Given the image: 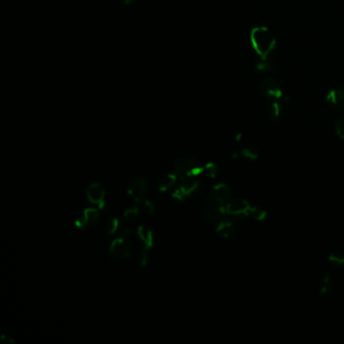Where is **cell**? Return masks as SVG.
I'll return each instance as SVG.
<instances>
[{
    "instance_id": "6da1fadb",
    "label": "cell",
    "mask_w": 344,
    "mask_h": 344,
    "mask_svg": "<svg viewBox=\"0 0 344 344\" xmlns=\"http://www.w3.org/2000/svg\"><path fill=\"white\" fill-rule=\"evenodd\" d=\"M250 43L256 54L262 58L272 55L276 48V37L268 28L256 27L250 32Z\"/></svg>"
},
{
    "instance_id": "7a4b0ae2",
    "label": "cell",
    "mask_w": 344,
    "mask_h": 344,
    "mask_svg": "<svg viewBox=\"0 0 344 344\" xmlns=\"http://www.w3.org/2000/svg\"><path fill=\"white\" fill-rule=\"evenodd\" d=\"M203 172L202 165L193 157H183L177 160L174 168V173L180 177H196Z\"/></svg>"
},
{
    "instance_id": "3957f363",
    "label": "cell",
    "mask_w": 344,
    "mask_h": 344,
    "mask_svg": "<svg viewBox=\"0 0 344 344\" xmlns=\"http://www.w3.org/2000/svg\"><path fill=\"white\" fill-rule=\"evenodd\" d=\"M224 205L216 203L211 197L205 199L200 206V216L205 222H213L225 216Z\"/></svg>"
},
{
    "instance_id": "277c9868",
    "label": "cell",
    "mask_w": 344,
    "mask_h": 344,
    "mask_svg": "<svg viewBox=\"0 0 344 344\" xmlns=\"http://www.w3.org/2000/svg\"><path fill=\"white\" fill-rule=\"evenodd\" d=\"M258 89L262 96H265L268 99H272L274 101L279 100L284 97V92L280 82L272 77H268L261 80L258 85Z\"/></svg>"
},
{
    "instance_id": "5b68a950",
    "label": "cell",
    "mask_w": 344,
    "mask_h": 344,
    "mask_svg": "<svg viewBox=\"0 0 344 344\" xmlns=\"http://www.w3.org/2000/svg\"><path fill=\"white\" fill-rule=\"evenodd\" d=\"M224 214L231 217H241L250 216L251 205L245 199H234L229 200L224 206Z\"/></svg>"
},
{
    "instance_id": "8992f818",
    "label": "cell",
    "mask_w": 344,
    "mask_h": 344,
    "mask_svg": "<svg viewBox=\"0 0 344 344\" xmlns=\"http://www.w3.org/2000/svg\"><path fill=\"white\" fill-rule=\"evenodd\" d=\"M199 187V182L194 179V177H180L178 189L173 193V198L179 201L184 200L189 195L194 193Z\"/></svg>"
},
{
    "instance_id": "52a82bcc",
    "label": "cell",
    "mask_w": 344,
    "mask_h": 344,
    "mask_svg": "<svg viewBox=\"0 0 344 344\" xmlns=\"http://www.w3.org/2000/svg\"><path fill=\"white\" fill-rule=\"evenodd\" d=\"M127 191L134 201L143 202L148 194L149 184L143 177H134L130 180Z\"/></svg>"
},
{
    "instance_id": "ba28073f",
    "label": "cell",
    "mask_w": 344,
    "mask_h": 344,
    "mask_svg": "<svg viewBox=\"0 0 344 344\" xmlns=\"http://www.w3.org/2000/svg\"><path fill=\"white\" fill-rule=\"evenodd\" d=\"M108 254L113 259H125L129 256L130 250L124 237L116 238L111 242L108 249Z\"/></svg>"
},
{
    "instance_id": "9c48e42d",
    "label": "cell",
    "mask_w": 344,
    "mask_h": 344,
    "mask_svg": "<svg viewBox=\"0 0 344 344\" xmlns=\"http://www.w3.org/2000/svg\"><path fill=\"white\" fill-rule=\"evenodd\" d=\"M99 218V211L95 208L85 209L76 219V225L81 229H88L95 225Z\"/></svg>"
},
{
    "instance_id": "30bf717a",
    "label": "cell",
    "mask_w": 344,
    "mask_h": 344,
    "mask_svg": "<svg viewBox=\"0 0 344 344\" xmlns=\"http://www.w3.org/2000/svg\"><path fill=\"white\" fill-rule=\"evenodd\" d=\"M86 195H87V198H88L89 202H91L92 204H97V205L100 206V208H103L102 206L104 204L105 190L99 183H97V182L91 183L87 187Z\"/></svg>"
},
{
    "instance_id": "8fae6325",
    "label": "cell",
    "mask_w": 344,
    "mask_h": 344,
    "mask_svg": "<svg viewBox=\"0 0 344 344\" xmlns=\"http://www.w3.org/2000/svg\"><path fill=\"white\" fill-rule=\"evenodd\" d=\"M210 197L220 205H225L231 197L230 188L224 183L217 184V185H215L214 187L212 188Z\"/></svg>"
},
{
    "instance_id": "7c38bea8",
    "label": "cell",
    "mask_w": 344,
    "mask_h": 344,
    "mask_svg": "<svg viewBox=\"0 0 344 344\" xmlns=\"http://www.w3.org/2000/svg\"><path fill=\"white\" fill-rule=\"evenodd\" d=\"M327 103L335 110L344 111V90L333 89L326 96Z\"/></svg>"
},
{
    "instance_id": "4fadbf2b",
    "label": "cell",
    "mask_w": 344,
    "mask_h": 344,
    "mask_svg": "<svg viewBox=\"0 0 344 344\" xmlns=\"http://www.w3.org/2000/svg\"><path fill=\"white\" fill-rule=\"evenodd\" d=\"M256 70L260 73H274L279 70V62L272 56L262 57L256 63Z\"/></svg>"
},
{
    "instance_id": "5bb4252c",
    "label": "cell",
    "mask_w": 344,
    "mask_h": 344,
    "mask_svg": "<svg viewBox=\"0 0 344 344\" xmlns=\"http://www.w3.org/2000/svg\"><path fill=\"white\" fill-rule=\"evenodd\" d=\"M137 235L140 242L143 244L144 249L149 250L154 246V232L150 227L140 225L137 229Z\"/></svg>"
},
{
    "instance_id": "9a60e30c",
    "label": "cell",
    "mask_w": 344,
    "mask_h": 344,
    "mask_svg": "<svg viewBox=\"0 0 344 344\" xmlns=\"http://www.w3.org/2000/svg\"><path fill=\"white\" fill-rule=\"evenodd\" d=\"M179 177L173 173V174H166L164 176H161L158 180V183H157V187H158V190L160 192H167L169 191L170 189H172V187L177 183Z\"/></svg>"
},
{
    "instance_id": "2e32d148",
    "label": "cell",
    "mask_w": 344,
    "mask_h": 344,
    "mask_svg": "<svg viewBox=\"0 0 344 344\" xmlns=\"http://www.w3.org/2000/svg\"><path fill=\"white\" fill-rule=\"evenodd\" d=\"M216 232L221 238H229L234 232V225L230 220H222L216 228Z\"/></svg>"
},
{
    "instance_id": "e0dca14e",
    "label": "cell",
    "mask_w": 344,
    "mask_h": 344,
    "mask_svg": "<svg viewBox=\"0 0 344 344\" xmlns=\"http://www.w3.org/2000/svg\"><path fill=\"white\" fill-rule=\"evenodd\" d=\"M333 285H334V281H333V279L331 278V276H325L320 281L318 294L320 296L327 295L330 292V290L333 288Z\"/></svg>"
},
{
    "instance_id": "ac0fdd59",
    "label": "cell",
    "mask_w": 344,
    "mask_h": 344,
    "mask_svg": "<svg viewBox=\"0 0 344 344\" xmlns=\"http://www.w3.org/2000/svg\"><path fill=\"white\" fill-rule=\"evenodd\" d=\"M281 103L279 101H274L269 107V116L272 120H277L281 116Z\"/></svg>"
},
{
    "instance_id": "d6986e66",
    "label": "cell",
    "mask_w": 344,
    "mask_h": 344,
    "mask_svg": "<svg viewBox=\"0 0 344 344\" xmlns=\"http://www.w3.org/2000/svg\"><path fill=\"white\" fill-rule=\"evenodd\" d=\"M118 226H119L118 219L116 218V217H109V218L106 220L104 229H105V232L107 234H113L118 229Z\"/></svg>"
},
{
    "instance_id": "ffe728a7",
    "label": "cell",
    "mask_w": 344,
    "mask_h": 344,
    "mask_svg": "<svg viewBox=\"0 0 344 344\" xmlns=\"http://www.w3.org/2000/svg\"><path fill=\"white\" fill-rule=\"evenodd\" d=\"M250 216L253 219H255V220H257V221H262L267 217V211L262 208H260V207L251 206Z\"/></svg>"
},
{
    "instance_id": "44dd1931",
    "label": "cell",
    "mask_w": 344,
    "mask_h": 344,
    "mask_svg": "<svg viewBox=\"0 0 344 344\" xmlns=\"http://www.w3.org/2000/svg\"><path fill=\"white\" fill-rule=\"evenodd\" d=\"M328 260L334 266L341 267V266H344V254L337 252V251L331 252L328 256Z\"/></svg>"
},
{
    "instance_id": "7402d4cb",
    "label": "cell",
    "mask_w": 344,
    "mask_h": 344,
    "mask_svg": "<svg viewBox=\"0 0 344 344\" xmlns=\"http://www.w3.org/2000/svg\"><path fill=\"white\" fill-rule=\"evenodd\" d=\"M138 213H139V207H133L127 209L124 213V220L125 222H132L138 216Z\"/></svg>"
},
{
    "instance_id": "603a6c76",
    "label": "cell",
    "mask_w": 344,
    "mask_h": 344,
    "mask_svg": "<svg viewBox=\"0 0 344 344\" xmlns=\"http://www.w3.org/2000/svg\"><path fill=\"white\" fill-rule=\"evenodd\" d=\"M241 155H242L244 157H246V158H248V159H250V160H255V159H257L258 156H259L258 152H257L255 149L251 148V147L244 148L242 151H241Z\"/></svg>"
},
{
    "instance_id": "cb8c5ba5",
    "label": "cell",
    "mask_w": 344,
    "mask_h": 344,
    "mask_svg": "<svg viewBox=\"0 0 344 344\" xmlns=\"http://www.w3.org/2000/svg\"><path fill=\"white\" fill-rule=\"evenodd\" d=\"M205 170L207 172V174L211 177V178H215L218 175L219 169L216 164L214 163H208L205 166Z\"/></svg>"
},
{
    "instance_id": "d4e9b609",
    "label": "cell",
    "mask_w": 344,
    "mask_h": 344,
    "mask_svg": "<svg viewBox=\"0 0 344 344\" xmlns=\"http://www.w3.org/2000/svg\"><path fill=\"white\" fill-rule=\"evenodd\" d=\"M335 132L340 139H344V117L339 118L335 124Z\"/></svg>"
},
{
    "instance_id": "484cf974",
    "label": "cell",
    "mask_w": 344,
    "mask_h": 344,
    "mask_svg": "<svg viewBox=\"0 0 344 344\" xmlns=\"http://www.w3.org/2000/svg\"><path fill=\"white\" fill-rule=\"evenodd\" d=\"M143 210L147 213V214H152L155 211V205L152 201H143Z\"/></svg>"
},
{
    "instance_id": "4316f807",
    "label": "cell",
    "mask_w": 344,
    "mask_h": 344,
    "mask_svg": "<svg viewBox=\"0 0 344 344\" xmlns=\"http://www.w3.org/2000/svg\"><path fill=\"white\" fill-rule=\"evenodd\" d=\"M147 264H148V250L144 249L140 254V265L141 267H145L147 266Z\"/></svg>"
},
{
    "instance_id": "83f0119b",
    "label": "cell",
    "mask_w": 344,
    "mask_h": 344,
    "mask_svg": "<svg viewBox=\"0 0 344 344\" xmlns=\"http://www.w3.org/2000/svg\"><path fill=\"white\" fill-rule=\"evenodd\" d=\"M1 340H2V341L6 340L7 343H12V342H13V340L11 339V337H10L9 335H4V334L1 335Z\"/></svg>"
},
{
    "instance_id": "f1b7e54d",
    "label": "cell",
    "mask_w": 344,
    "mask_h": 344,
    "mask_svg": "<svg viewBox=\"0 0 344 344\" xmlns=\"http://www.w3.org/2000/svg\"><path fill=\"white\" fill-rule=\"evenodd\" d=\"M123 2H125V3H126V4H129V3H131V2H133L134 0H122Z\"/></svg>"
}]
</instances>
